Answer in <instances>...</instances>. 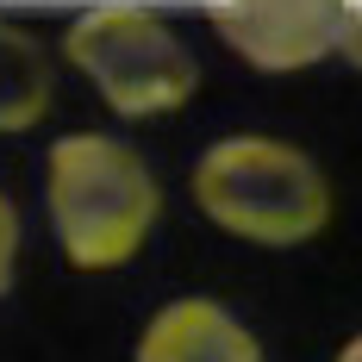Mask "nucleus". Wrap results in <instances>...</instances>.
<instances>
[{
    "label": "nucleus",
    "instance_id": "f257e3e1",
    "mask_svg": "<svg viewBox=\"0 0 362 362\" xmlns=\"http://www.w3.org/2000/svg\"><path fill=\"white\" fill-rule=\"evenodd\" d=\"M44 218L75 275L132 269L163 225V175L112 132H63L44 150Z\"/></svg>",
    "mask_w": 362,
    "mask_h": 362
},
{
    "label": "nucleus",
    "instance_id": "f03ea898",
    "mask_svg": "<svg viewBox=\"0 0 362 362\" xmlns=\"http://www.w3.org/2000/svg\"><path fill=\"white\" fill-rule=\"evenodd\" d=\"M187 200L213 231L256 250H306L331 231L337 194L313 150L275 132H225L194 156Z\"/></svg>",
    "mask_w": 362,
    "mask_h": 362
},
{
    "label": "nucleus",
    "instance_id": "7ed1b4c3",
    "mask_svg": "<svg viewBox=\"0 0 362 362\" xmlns=\"http://www.w3.org/2000/svg\"><path fill=\"white\" fill-rule=\"evenodd\" d=\"M69 63L112 119H169L200 94V57L150 0H94L63 25Z\"/></svg>",
    "mask_w": 362,
    "mask_h": 362
},
{
    "label": "nucleus",
    "instance_id": "20e7f679",
    "mask_svg": "<svg viewBox=\"0 0 362 362\" xmlns=\"http://www.w3.org/2000/svg\"><path fill=\"white\" fill-rule=\"evenodd\" d=\"M344 0H206L218 44L256 75H300L337 57Z\"/></svg>",
    "mask_w": 362,
    "mask_h": 362
},
{
    "label": "nucleus",
    "instance_id": "39448f33",
    "mask_svg": "<svg viewBox=\"0 0 362 362\" xmlns=\"http://www.w3.org/2000/svg\"><path fill=\"white\" fill-rule=\"evenodd\" d=\"M132 362H269L262 337L244 313L213 293H175L144 319Z\"/></svg>",
    "mask_w": 362,
    "mask_h": 362
},
{
    "label": "nucleus",
    "instance_id": "423d86ee",
    "mask_svg": "<svg viewBox=\"0 0 362 362\" xmlns=\"http://www.w3.org/2000/svg\"><path fill=\"white\" fill-rule=\"evenodd\" d=\"M50 100H57V63H50L44 37L0 19V138L44 125Z\"/></svg>",
    "mask_w": 362,
    "mask_h": 362
},
{
    "label": "nucleus",
    "instance_id": "0eeeda50",
    "mask_svg": "<svg viewBox=\"0 0 362 362\" xmlns=\"http://www.w3.org/2000/svg\"><path fill=\"white\" fill-rule=\"evenodd\" d=\"M19 250H25V218H19V206L0 194V300L13 293V275H19Z\"/></svg>",
    "mask_w": 362,
    "mask_h": 362
},
{
    "label": "nucleus",
    "instance_id": "6e6552de",
    "mask_svg": "<svg viewBox=\"0 0 362 362\" xmlns=\"http://www.w3.org/2000/svg\"><path fill=\"white\" fill-rule=\"evenodd\" d=\"M337 57L362 75V0H344V13H337Z\"/></svg>",
    "mask_w": 362,
    "mask_h": 362
},
{
    "label": "nucleus",
    "instance_id": "1a4fd4ad",
    "mask_svg": "<svg viewBox=\"0 0 362 362\" xmlns=\"http://www.w3.org/2000/svg\"><path fill=\"white\" fill-rule=\"evenodd\" d=\"M331 362H362V331H350V337L331 350Z\"/></svg>",
    "mask_w": 362,
    "mask_h": 362
}]
</instances>
